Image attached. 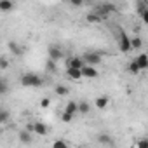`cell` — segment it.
Returning a JSON list of instances; mask_svg holds the SVG:
<instances>
[{"label": "cell", "mask_w": 148, "mask_h": 148, "mask_svg": "<svg viewBox=\"0 0 148 148\" xmlns=\"http://www.w3.org/2000/svg\"><path fill=\"white\" fill-rule=\"evenodd\" d=\"M112 11H115V5H113V4H101V5L96 9V14L103 19V18L108 16V12H112Z\"/></svg>", "instance_id": "8992f818"}, {"label": "cell", "mask_w": 148, "mask_h": 148, "mask_svg": "<svg viewBox=\"0 0 148 148\" xmlns=\"http://www.w3.org/2000/svg\"><path fill=\"white\" fill-rule=\"evenodd\" d=\"M9 117H11V113H9L7 110H2V108H0V124H5V122L9 120Z\"/></svg>", "instance_id": "d6986e66"}, {"label": "cell", "mask_w": 148, "mask_h": 148, "mask_svg": "<svg viewBox=\"0 0 148 148\" xmlns=\"http://www.w3.org/2000/svg\"><path fill=\"white\" fill-rule=\"evenodd\" d=\"M7 92V84L4 79H0V94H5Z\"/></svg>", "instance_id": "cb8c5ba5"}, {"label": "cell", "mask_w": 148, "mask_h": 148, "mask_svg": "<svg viewBox=\"0 0 148 148\" xmlns=\"http://www.w3.org/2000/svg\"><path fill=\"white\" fill-rule=\"evenodd\" d=\"M138 148H148V139H139V143H138Z\"/></svg>", "instance_id": "484cf974"}, {"label": "cell", "mask_w": 148, "mask_h": 148, "mask_svg": "<svg viewBox=\"0 0 148 148\" xmlns=\"http://www.w3.org/2000/svg\"><path fill=\"white\" fill-rule=\"evenodd\" d=\"M32 131L37 132L38 136H47V132H49V129H47V125H45L44 122H35V124H32Z\"/></svg>", "instance_id": "ba28073f"}, {"label": "cell", "mask_w": 148, "mask_h": 148, "mask_svg": "<svg viewBox=\"0 0 148 148\" xmlns=\"http://www.w3.org/2000/svg\"><path fill=\"white\" fill-rule=\"evenodd\" d=\"M66 75H68V79H71V80H82V73H80V70L66 68Z\"/></svg>", "instance_id": "30bf717a"}, {"label": "cell", "mask_w": 148, "mask_h": 148, "mask_svg": "<svg viewBox=\"0 0 148 148\" xmlns=\"http://www.w3.org/2000/svg\"><path fill=\"white\" fill-rule=\"evenodd\" d=\"M64 113H68V115H75L77 113V103L75 101H68V105L64 106Z\"/></svg>", "instance_id": "5bb4252c"}, {"label": "cell", "mask_w": 148, "mask_h": 148, "mask_svg": "<svg viewBox=\"0 0 148 148\" xmlns=\"http://www.w3.org/2000/svg\"><path fill=\"white\" fill-rule=\"evenodd\" d=\"M7 66H9V63L5 59H0V68H7Z\"/></svg>", "instance_id": "f1b7e54d"}, {"label": "cell", "mask_w": 148, "mask_h": 148, "mask_svg": "<svg viewBox=\"0 0 148 148\" xmlns=\"http://www.w3.org/2000/svg\"><path fill=\"white\" fill-rule=\"evenodd\" d=\"M94 105H96L98 110H105V108L108 106V96H99V98H96Z\"/></svg>", "instance_id": "4fadbf2b"}, {"label": "cell", "mask_w": 148, "mask_h": 148, "mask_svg": "<svg viewBox=\"0 0 148 148\" xmlns=\"http://www.w3.org/2000/svg\"><path fill=\"white\" fill-rule=\"evenodd\" d=\"M0 59H2V58H0Z\"/></svg>", "instance_id": "4dcf8cb0"}, {"label": "cell", "mask_w": 148, "mask_h": 148, "mask_svg": "<svg viewBox=\"0 0 148 148\" xmlns=\"http://www.w3.org/2000/svg\"><path fill=\"white\" fill-rule=\"evenodd\" d=\"M98 141H99L101 145H112V138H110L108 134H99V136H98Z\"/></svg>", "instance_id": "ac0fdd59"}, {"label": "cell", "mask_w": 148, "mask_h": 148, "mask_svg": "<svg viewBox=\"0 0 148 148\" xmlns=\"http://www.w3.org/2000/svg\"><path fill=\"white\" fill-rule=\"evenodd\" d=\"M63 58H64V54H63L61 47H58V45H49V59H51V61H59V59H63Z\"/></svg>", "instance_id": "277c9868"}, {"label": "cell", "mask_w": 148, "mask_h": 148, "mask_svg": "<svg viewBox=\"0 0 148 148\" xmlns=\"http://www.w3.org/2000/svg\"><path fill=\"white\" fill-rule=\"evenodd\" d=\"M19 141L21 143H25V145H28V143H32V134H30V131H19Z\"/></svg>", "instance_id": "9a60e30c"}, {"label": "cell", "mask_w": 148, "mask_h": 148, "mask_svg": "<svg viewBox=\"0 0 148 148\" xmlns=\"http://www.w3.org/2000/svg\"><path fill=\"white\" fill-rule=\"evenodd\" d=\"M143 45V40L139 38V37H134V38H131V49H139Z\"/></svg>", "instance_id": "e0dca14e"}, {"label": "cell", "mask_w": 148, "mask_h": 148, "mask_svg": "<svg viewBox=\"0 0 148 148\" xmlns=\"http://www.w3.org/2000/svg\"><path fill=\"white\" fill-rule=\"evenodd\" d=\"M119 49L122 52H129L131 51V38L127 37V33L124 30L119 32Z\"/></svg>", "instance_id": "7a4b0ae2"}, {"label": "cell", "mask_w": 148, "mask_h": 148, "mask_svg": "<svg viewBox=\"0 0 148 148\" xmlns=\"http://www.w3.org/2000/svg\"><path fill=\"white\" fill-rule=\"evenodd\" d=\"M19 82H21L23 87H40L44 84V79L40 75H37V73L28 71V73H25V75H21Z\"/></svg>", "instance_id": "6da1fadb"}, {"label": "cell", "mask_w": 148, "mask_h": 148, "mask_svg": "<svg viewBox=\"0 0 148 148\" xmlns=\"http://www.w3.org/2000/svg\"><path fill=\"white\" fill-rule=\"evenodd\" d=\"M71 119H73L71 115H68V113L63 112V115H61V120H63V122H71Z\"/></svg>", "instance_id": "4316f807"}, {"label": "cell", "mask_w": 148, "mask_h": 148, "mask_svg": "<svg viewBox=\"0 0 148 148\" xmlns=\"http://www.w3.org/2000/svg\"><path fill=\"white\" fill-rule=\"evenodd\" d=\"M71 5H75V7L79 5V7H80V5H82V2H80V0H73V2H71Z\"/></svg>", "instance_id": "f546056e"}, {"label": "cell", "mask_w": 148, "mask_h": 148, "mask_svg": "<svg viewBox=\"0 0 148 148\" xmlns=\"http://www.w3.org/2000/svg\"><path fill=\"white\" fill-rule=\"evenodd\" d=\"M9 51L12 52V54H16V56H19V54H23V49L18 45V42H14V40H11L9 42Z\"/></svg>", "instance_id": "2e32d148"}, {"label": "cell", "mask_w": 148, "mask_h": 148, "mask_svg": "<svg viewBox=\"0 0 148 148\" xmlns=\"http://www.w3.org/2000/svg\"><path fill=\"white\" fill-rule=\"evenodd\" d=\"M80 73H82V79L86 77V79H96L98 77V70L94 68V66H89V64H86L82 70H80Z\"/></svg>", "instance_id": "52a82bcc"}, {"label": "cell", "mask_w": 148, "mask_h": 148, "mask_svg": "<svg viewBox=\"0 0 148 148\" xmlns=\"http://www.w3.org/2000/svg\"><path fill=\"white\" fill-rule=\"evenodd\" d=\"M86 19H87L89 23H99V21H101V18H99L96 12H91V14H87V18H86Z\"/></svg>", "instance_id": "ffe728a7"}, {"label": "cell", "mask_w": 148, "mask_h": 148, "mask_svg": "<svg viewBox=\"0 0 148 148\" xmlns=\"http://www.w3.org/2000/svg\"><path fill=\"white\" fill-rule=\"evenodd\" d=\"M134 61H136V64L139 66V70H146V68H148V56H146L145 52H141Z\"/></svg>", "instance_id": "9c48e42d"}, {"label": "cell", "mask_w": 148, "mask_h": 148, "mask_svg": "<svg viewBox=\"0 0 148 148\" xmlns=\"http://www.w3.org/2000/svg\"><path fill=\"white\" fill-rule=\"evenodd\" d=\"M40 106H42V108H47V106H51V99H49V98H44V99L40 101Z\"/></svg>", "instance_id": "d4e9b609"}, {"label": "cell", "mask_w": 148, "mask_h": 148, "mask_svg": "<svg viewBox=\"0 0 148 148\" xmlns=\"http://www.w3.org/2000/svg\"><path fill=\"white\" fill-rule=\"evenodd\" d=\"M14 9V2L11 0H0V11L2 12H11Z\"/></svg>", "instance_id": "7c38bea8"}, {"label": "cell", "mask_w": 148, "mask_h": 148, "mask_svg": "<svg viewBox=\"0 0 148 148\" xmlns=\"http://www.w3.org/2000/svg\"><path fill=\"white\" fill-rule=\"evenodd\" d=\"M77 112H79L80 115H87V113L91 112V105H89L87 101H80V103H77Z\"/></svg>", "instance_id": "8fae6325"}, {"label": "cell", "mask_w": 148, "mask_h": 148, "mask_svg": "<svg viewBox=\"0 0 148 148\" xmlns=\"http://www.w3.org/2000/svg\"><path fill=\"white\" fill-rule=\"evenodd\" d=\"M56 94L58 96H66L68 94V87L66 86H58L56 87Z\"/></svg>", "instance_id": "44dd1931"}, {"label": "cell", "mask_w": 148, "mask_h": 148, "mask_svg": "<svg viewBox=\"0 0 148 148\" xmlns=\"http://www.w3.org/2000/svg\"><path fill=\"white\" fill-rule=\"evenodd\" d=\"M129 71H131V73H139V71H141V70H139V66L136 64V61H134V59L129 63Z\"/></svg>", "instance_id": "7402d4cb"}, {"label": "cell", "mask_w": 148, "mask_h": 148, "mask_svg": "<svg viewBox=\"0 0 148 148\" xmlns=\"http://www.w3.org/2000/svg\"><path fill=\"white\" fill-rule=\"evenodd\" d=\"M47 68H49L51 71H54V70H56V64H54V61H51V59H49V61H47Z\"/></svg>", "instance_id": "83f0119b"}, {"label": "cell", "mask_w": 148, "mask_h": 148, "mask_svg": "<svg viewBox=\"0 0 148 148\" xmlns=\"http://www.w3.org/2000/svg\"><path fill=\"white\" fill-rule=\"evenodd\" d=\"M84 66H86V63H84V59H82V58H79V56L70 58V59H68V63H66V68H73V70H82Z\"/></svg>", "instance_id": "5b68a950"}, {"label": "cell", "mask_w": 148, "mask_h": 148, "mask_svg": "<svg viewBox=\"0 0 148 148\" xmlns=\"http://www.w3.org/2000/svg\"><path fill=\"white\" fill-rule=\"evenodd\" d=\"M52 148H70V146H68L63 139H56V141L52 143Z\"/></svg>", "instance_id": "603a6c76"}, {"label": "cell", "mask_w": 148, "mask_h": 148, "mask_svg": "<svg viewBox=\"0 0 148 148\" xmlns=\"http://www.w3.org/2000/svg\"><path fill=\"white\" fill-rule=\"evenodd\" d=\"M82 59H84V63L86 64H89V66H94L96 68V64H99L101 63V56L98 54V52H86L84 56H80Z\"/></svg>", "instance_id": "3957f363"}]
</instances>
